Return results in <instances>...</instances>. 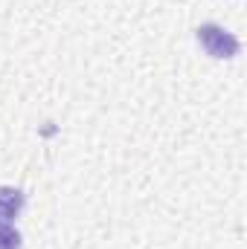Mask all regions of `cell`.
Listing matches in <instances>:
<instances>
[{
    "instance_id": "cell-1",
    "label": "cell",
    "mask_w": 247,
    "mask_h": 249,
    "mask_svg": "<svg viewBox=\"0 0 247 249\" xmlns=\"http://www.w3.org/2000/svg\"><path fill=\"white\" fill-rule=\"evenodd\" d=\"M195 35H198V44L204 47V53L212 55V58H233V55H239V38L233 32L215 26V23L198 26Z\"/></svg>"
},
{
    "instance_id": "cell-2",
    "label": "cell",
    "mask_w": 247,
    "mask_h": 249,
    "mask_svg": "<svg viewBox=\"0 0 247 249\" xmlns=\"http://www.w3.org/2000/svg\"><path fill=\"white\" fill-rule=\"evenodd\" d=\"M23 209V191L21 188H0V226H9Z\"/></svg>"
},
{
    "instance_id": "cell-3",
    "label": "cell",
    "mask_w": 247,
    "mask_h": 249,
    "mask_svg": "<svg viewBox=\"0 0 247 249\" xmlns=\"http://www.w3.org/2000/svg\"><path fill=\"white\" fill-rule=\"evenodd\" d=\"M0 249H21V232L12 226H0Z\"/></svg>"
}]
</instances>
